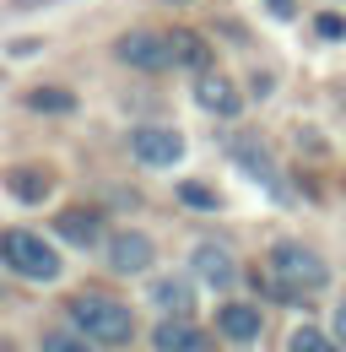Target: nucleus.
<instances>
[{
    "mask_svg": "<svg viewBox=\"0 0 346 352\" xmlns=\"http://www.w3.org/2000/svg\"><path fill=\"white\" fill-rule=\"evenodd\" d=\"M325 282H330V265L319 261L308 244L281 239V244L270 250V293H276L281 304H303V293H319Z\"/></svg>",
    "mask_w": 346,
    "mask_h": 352,
    "instance_id": "f257e3e1",
    "label": "nucleus"
},
{
    "mask_svg": "<svg viewBox=\"0 0 346 352\" xmlns=\"http://www.w3.org/2000/svg\"><path fill=\"white\" fill-rule=\"evenodd\" d=\"M65 309H71L76 331L92 336L97 347H125L130 336H135V314H130L119 298H108V293H76Z\"/></svg>",
    "mask_w": 346,
    "mask_h": 352,
    "instance_id": "f03ea898",
    "label": "nucleus"
},
{
    "mask_svg": "<svg viewBox=\"0 0 346 352\" xmlns=\"http://www.w3.org/2000/svg\"><path fill=\"white\" fill-rule=\"evenodd\" d=\"M0 261L11 265L16 276H27V282H54L60 276V255L43 244L38 233H27V228H5L0 233Z\"/></svg>",
    "mask_w": 346,
    "mask_h": 352,
    "instance_id": "7ed1b4c3",
    "label": "nucleus"
},
{
    "mask_svg": "<svg viewBox=\"0 0 346 352\" xmlns=\"http://www.w3.org/2000/svg\"><path fill=\"white\" fill-rule=\"evenodd\" d=\"M130 152L146 163V168H173L184 157V135L168 131V125H135L130 131Z\"/></svg>",
    "mask_w": 346,
    "mask_h": 352,
    "instance_id": "20e7f679",
    "label": "nucleus"
},
{
    "mask_svg": "<svg viewBox=\"0 0 346 352\" xmlns=\"http://www.w3.org/2000/svg\"><path fill=\"white\" fill-rule=\"evenodd\" d=\"M114 54L125 60V65H135V71H163V65H173L168 54V33H125L119 44H114Z\"/></svg>",
    "mask_w": 346,
    "mask_h": 352,
    "instance_id": "39448f33",
    "label": "nucleus"
},
{
    "mask_svg": "<svg viewBox=\"0 0 346 352\" xmlns=\"http://www.w3.org/2000/svg\"><path fill=\"white\" fill-rule=\"evenodd\" d=\"M233 163L255 179V184H265L270 195H287V190H281V174H276V157L260 146L255 135H233Z\"/></svg>",
    "mask_w": 346,
    "mask_h": 352,
    "instance_id": "423d86ee",
    "label": "nucleus"
},
{
    "mask_svg": "<svg viewBox=\"0 0 346 352\" xmlns=\"http://www.w3.org/2000/svg\"><path fill=\"white\" fill-rule=\"evenodd\" d=\"M152 255H157V250H152V239H146V233H135V228H125V233H114V239H108V265H114L119 276H141V271L152 265Z\"/></svg>",
    "mask_w": 346,
    "mask_h": 352,
    "instance_id": "0eeeda50",
    "label": "nucleus"
},
{
    "mask_svg": "<svg viewBox=\"0 0 346 352\" xmlns=\"http://www.w3.org/2000/svg\"><path fill=\"white\" fill-rule=\"evenodd\" d=\"M152 347L157 352H211V336L200 325H189L184 314H168L157 331H152Z\"/></svg>",
    "mask_w": 346,
    "mask_h": 352,
    "instance_id": "6e6552de",
    "label": "nucleus"
},
{
    "mask_svg": "<svg viewBox=\"0 0 346 352\" xmlns=\"http://www.w3.org/2000/svg\"><path fill=\"white\" fill-rule=\"evenodd\" d=\"M195 276H200L206 287H216V293H227V287L238 282V265H233V255H227L222 244H200V250H195Z\"/></svg>",
    "mask_w": 346,
    "mask_h": 352,
    "instance_id": "1a4fd4ad",
    "label": "nucleus"
},
{
    "mask_svg": "<svg viewBox=\"0 0 346 352\" xmlns=\"http://www.w3.org/2000/svg\"><path fill=\"white\" fill-rule=\"evenodd\" d=\"M168 54H173V65H184V71H211V49H206V38L200 33H189V28H173L168 33Z\"/></svg>",
    "mask_w": 346,
    "mask_h": 352,
    "instance_id": "9d476101",
    "label": "nucleus"
},
{
    "mask_svg": "<svg viewBox=\"0 0 346 352\" xmlns=\"http://www.w3.org/2000/svg\"><path fill=\"white\" fill-rule=\"evenodd\" d=\"M216 331L227 342H260V309L255 304H222L216 309Z\"/></svg>",
    "mask_w": 346,
    "mask_h": 352,
    "instance_id": "9b49d317",
    "label": "nucleus"
},
{
    "mask_svg": "<svg viewBox=\"0 0 346 352\" xmlns=\"http://www.w3.org/2000/svg\"><path fill=\"white\" fill-rule=\"evenodd\" d=\"M195 98H200V109H211V114H238V92L233 82L222 76V71H200V82H195Z\"/></svg>",
    "mask_w": 346,
    "mask_h": 352,
    "instance_id": "f8f14e48",
    "label": "nucleus"
},
{
    "mask_svg": "<svg viewBox=\"0 0 346 352\" xmlns=\"http://www.w3.org/2000/svg\"><path fill=\"white\" fill-rule=\"evenodd\" d=\"M54 233L71 239V244H82V250H92V244L103 239V217H97V212H82V206H71V212L54 217Z\"/></svg>",
    "mask_w": 346,
    "mask_h": 352,
    "instance_id": "ddd939ff",
    "label": "nucleus"
},
{
    "mask_svg": "<svg viewBox=\"0 0 346 352\" xmlns=\"http://www.w3.org/2000/svg\"><path fill=\"white\" fill-rule=\"evenodd\" d=\"M5 190H11L16 201H27V206H38L43 195L54 190V179L43 174V168H11V174H5Z\"/></svg>",
    "mask_w": 346,
    "mask_h": 352,
    "instance_id": "4468645a",
    "label": "nucleus"
},
{
    "mask_svg": "<svg viewBox=\"0 0 346 352\" xmlns=\"http://www.w3.org/2000/svg\"><path fill=\"white\" fill-rule=\"evenodd\" d=\"M152 304L163 309V314H189L195 293H189V282H184V276H163V282H152Z\"/></svg>",
    "mask_w": 346,
    "mask_h": 352,
    "instance_id": "2eb2a0df",
    "label": "nucleus"
},
{
    "mask_svg": "<svg viewBox=\"0 0 346 352\" xmlns=\"http://www.w3.org/2000/svg\"><path fill=\"white\" fill-rule=\"evenodd\" d=\"M27 103H33L38 114H71V109H76V98H71L65 87H33Z\"/></svg>",
    "mask_w": 346,
    "mask_h": 352,
    "instance_id": "dca6fc26",
    "label": "nucleus"
},
{
    "mask_svg": "<svg viewBox=\"0 0 346 352\" xmlns=\"http://www.w3.org/2000/svg\"><path fill=\"white\" fill-rule=\"evenodd\" d=\"M292 352H346V347H341V342H330L325 331L303 325V331H292Z\"/></svg>",
    "mask_w": 346,
    "mask_h": 352,
    "instance_id": "f3484780",
    "label": "nucleus"
},
{
    "mask_svg": "<svg viewBox=\"0 0 346 352\" xmlns=\"http://www.w3.org/2000/svg\"><path fill=\"white\" fill-rule=\"evenodd\" d=\"M178 201H184V206H195V212H216V190H211V184H195V179H184V184H178Z\"/></svg>",
    "mask_w": 346,
    "mask_h": 352,
    "instance_id": "a211bd4d",
    "label": "nucleus"
},
{
    "mask_svg": "<svg viewBox=\"0 0 346 352\" xmlns=\"http://www.w3.org/2000/svg\"><path fill=\"white\" fill-rule=\"evenodd\" d=\"M43 352H92V336H43Z\"/></svg>",
    "mask_w": 346,
    "mask_h": 352,
    "instance_id": "6ab92c4d",
    "label": "nucleus"
},
{
    "mask_svg": "<svg viewBox=\"0 0 346 352\" xmlns=\"http://www.w3.org/2000/svg\"><path fill=\"white\" fill-rule=\"evenodd\" d=\"M319 33H325V38H346V16L325 11V16H319Z\"/></svg>",
    "mask_w": 346,
    "mask_h": 352,
    "instance_id": "aec40b11",
    "label": "nucleus"
},
{
    "mask_svg": "<svg viewBox=\"0 0 346 352\" xmlns=\"http://www.w3.org/2000/svg\"><path fill=\"white\" fill-rule=\"evenodd\" d=\"M265 6H270V16H292L298 11V0H265Z\"/></svg>",
    "mask_w": 346,
    "mask_h": 352,
    "instance_id": "412c9836",
    "label": "nucleus"
},
{
    "mask_svg": "<svg viewBox=\"0 0 346 352\" xmlns=\"http://www.w3.org/2000/svg\"><path fill=\"white\" fill-rule=\"evenodd\" d=\"M336 342H341V347H346V304L336 309Z\"/></svg>",
    "mask_w": 346,
    "mask_h": 352,
    "instance_id": "4be33fe9",
    "label": "nucleus"
},
{
    "mask_svg": "<svg viewBox=\"0 0 346 352\" xmlns=\"http://www.w3.org/2000/svg\"><path fill=\"white\" fill-rule=\"evenodd\" d=\"M0 352H11V347H0Z\"/></svg>",
    "mask_w": 346,
    "mask_h": 352,
    "instance_id": "5701e85b",
    "label": "nucleus"
}]
</instances>
